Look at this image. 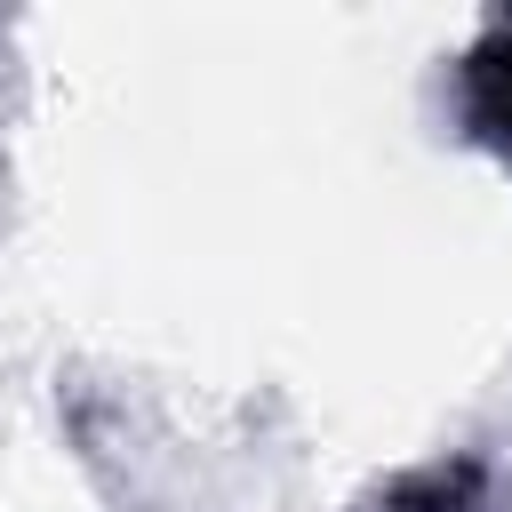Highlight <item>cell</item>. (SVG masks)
I'll list each match as a JSON object with an SVG mask.
<instances>
[{"label":"cell","mask_w":512,"mask_h":512,"mask_svg":"<svg viewBox=\"0 0 512 512\" xmlns=\"http://www.w3.org/2000/svg\"><path fill=\"white\" fill-rule=\"evenodd\" d=\"M464 88H472V120H480L488 136H504V144H512V32H496V40H480V48H472Z\"/></svg>","instance_id":"cell-1"}]
</instances>
